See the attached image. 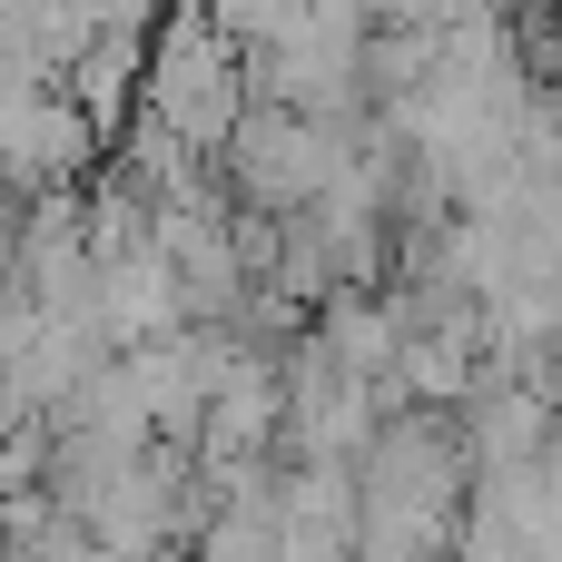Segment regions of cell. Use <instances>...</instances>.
I'll return each instance as SVG.
<instances>
[{"mask_svg":"<svg viewBox=\"0 0 562 562\" xmlns=\"http://www.w3.org/2000/svg\"><path fill=\"white\" fill-rule=\"evenodd\" d=\"M178 148H217L227 158V138L247 128V109H257V89H247V49L217 30V20H168L158 40H148V99H138Z\"/></svg>","mask_w":562,"mask_h":562,"instance_id":"1","label":"cell"},{"mask_svg":"<svg viewBox=\"0 0 562 562\" xmlns=\"http://www.w3.org/2000/svg\"><path fill=\"white\" fill-rule=\"evenodd\" d=\"M356 158V138L346 128H316V119H296V109H247V128L227 138V178H237V198H247V217H306L326 188H336V168Z\"/></svg>","mask_w":562,"mask_h":562,"instance_id":"2","label":"cell"},{"mask_svg":"<svg viewBox=\"0 0 562 562\" xmlns=\"http://www.w3.org/2000/svg\"><path fill=\"white\" fill-rule=\"evenodd\" d=\"M89 158H99V138L69 109V89H0V188L10 198H59V188H79Z\"/></svg>","mask_w":562,"mask_h":562,"instance_id":"3","label":"cell"},{"mask_svg":"<svg viewBox=\"0 0 562 562\" xmlns=\"http://www.w3.org/2000/svg\"><path fill=\"white\" fill-rule=\"evenodd\" d=\"M148 40H158L148 20H119V10H109L99 49L59 79V89H69V109L89 119V138H99V148H109V138H128V99H148Z\"/></svg>","mask_w":562,"mask_h":562,"instance_id":"4","label":"cell"},{"mask_svg":"<svg viewBox=\"0 0 562 562\" xmlns=\"http://www.w3.org/2000/svg\"><path fill=\"white\" fill-rule=\"evenodd\" d=\"M89 562H178V553H89Z\"/></svg>","mask_w":562,"mask_h":562,"instance_id":"5","label":"cell"}]
</instances>
